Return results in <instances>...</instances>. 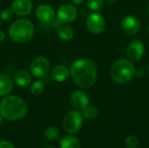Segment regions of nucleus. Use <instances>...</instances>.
I'll use <instances>...</instances> for the list:
<instances>
[{
  "label": "nucleus",
  "instance_id": "32",
  "mask_svg": "<svg viewBox=\"0 0 149 148\" xmlns=\"http://www.w3.org/2000/svg\"><path fill=\"white\" fill-rule=\"evenodd\" d=\"M45 148H53V147H45Z\"/></svg>",
  "mask_w": 149,
  "mask_h": 148
},
{
  "label": "nucleus",
  "instance_id": "28",
  "mask_svg": "<svg viewBox=\"0 0 149 148\" xmlns=\"http://www.w3.org/2000/svg\"><path fill=\"white\" fill-rule=\"evenodd\" d=\"M72 3H75V4H81V3H84L85 0H72Z\"/></svg>",
  "mask_w": 149,
  "mask_h": 148
},
{
  "label": "nucleus",
  "instance_id": "1",
  "mask_svg": "<svg viewBox=\"0 0 149 148\" xmlns=\"http://www.w3.org/2000/svg\"><path fill=\"white\" fill-rule=\"evenodd\" d=\"M70 75L78 86L84 89L91 88L97 80L96 65L89 58L78 59L71 65Z\"/></svg>",
  "mask_w": 149,
  "mask_h": 148
},
{
  "label": "nucleus",
  "instance_id": "18",
  "mask_svg": "<svg viewBox=\"0 0 149 148\" xmlns=\"http://www.w3.org/2000/svg\"><path fill=\"white\" fill-rule=\"evenodd\" d=\"M60 148H80V142L73 136H65L60 140Z\"/></svg>",
  "mask_w": 149,
  "mask_h": 148
},
{
  "label": "nucleus",
  "instance_id": "27",
  "mask_svg": "<svg viewBox=\"0 0 149 148\" xmlns=\"http://www.w3.org/2000/svg\"><path fill=\"white\" fill-rule=\"evenodd\" d=\"M5 39V34L3 31L0 30V42H3Z\"/></svg>",
  "mask_w": 149,
  "mask_h": 148
},
{
  "label": "nucleus",
  "instance_id": "9",
  "mask_svg": "<svg viewBox=\"0 0 149 148\" xmlns=\"http://www.w3.org/2000/svg\"><path fill=\"white\" fill-rule=\"evenodd\" d=\"M145 51V46L140 40H133L127 47V56L130 60L137 61L143 57Z\"/></svg>",
  "mask_w": 149,
  "mask_h": 148
},
{
  "label": "nucleus",
  "instance_id": "24",
  "mask_svg": "<svg viewBox=\"0 0 149 148\" xmlns=\"http://www.w3.org/2000/svg\"><path fill=\"white\" fill-rule=\"evenodd\" d=\"M13 11L12 10H9V9H4L2 10L0 12V18L3 21H10L12 18V15H13Z\"/></svg>",
  "mask_w": 149,
  "mask_h": 148
},
{
  "label": "nucleus",
  "instance_id": "19",
  "mask_svg": "<svg viewBox=\"0 0 149 148\" xmlns=\"http://www.w3.org/2000/svg\"><path fill=\"white\" fill-rule=\"evenodd\" d=\"M45 83L41 80H36L31 85L30 91H31V93L32 95L39 96L45 92Z\"/></svg>",
  "mask_w": 149,
  "mask_h": 148
},
{
  "label": "nucleus",
  "instance_id": "35",
  "mask_svg": "<svg viewBox=\"0 0 149 148\" xmlns=\"http://www.w3.org/2000/svg\"><path fill=\"white\" fill-rule=\"evenodd\" d=\"M0 25H1V23H0Z\"/></svg>",
  "mask_w": 149,
  "mask_h": 148
},
{
  "label": "nucleus",
  "instance_id": "14",
  "mask_svg": "<svg viewBox=\"0 0 149 148\" xmlns=\"http://www.w3.org/2000/svg\"><path fill=\"white\" fill-rule=\"evenodd\" d=\"M52 78L57 82L65 81L70 75V70L63 65H58L52 70Z\"/></svg>",
  "mask_w": 149,
  "mask_h": 148
},
{
  "label": "nucleus",
  "instance_id": "30",
  "mask_svg": "<svg viewBox=\"0 0 149 148\" xmlns=\"http://www.w3.org/2000/svg\"><path fill=\"white\" fill-rule=\"evenodd\" d=\"M2 123H3V116H2L1 113H0V126L2 125Z\"/></svg>",
  "mask_w": 149,
  "mask_h": 148
},
{
  "label": "nucleus",
  "instance_id": "4",
  "mask_svg": "<svg viewBox=\"0 0 149 148\" xmlns=\"http://www.w3.org/2000/svg\"><path fill=\"white\" fill-rule=\"evenodd\" d=\"M134 64L127 58L117 60L111 67V77L119 84H126L130 81L134 76Z\"/></svg>",
  "mask_w": 149,
  "mask_h": 148
},
{
  "label": "nucleus",
  "instance_id": "13",
  "mask_svg": "<svg viewBox=\"0 0 149 148\" xmlns=\"http://www.w3.org/2000/svg\"><path fill=\"white\" fill-rule=\"evenodd\" d=\"M11 10L17 16H26L32 10V3L31 0H13Z\"/></svg>",
  "mask_w": 149,
  "mask_h": 148
},
{
  "label": "nucleus",
  "instance_id": "25",
  "mask_svg": "<svg viewBox=\"0 0 149 148\" xmlns=\"http://www.w3.org/2000/svg\"><path fill=\"white\" fill-rule=\"evenodd\" d=\"M0 148H15V147L8 140H0Z\"/></svg>",
  "mask_w": 149,
  "mask_h": 148
},
{
  "label": "nucleus",
  "instance_id": "8",
  "mask_svg": "<svg viewBox=\"0 0 149 148\" xmlns=\"http://www.w3.org/2000/svg\"><path fill=\"white\" fill-rule=\"evenodd\" d=\"M78 16L76 7L71 3H63L57 11V18L59 23L69 24L73 22Z\"/></svg>",
  "mask_w": 149,
  "mask_h": 148
},
{
  "label": "nucleus",
  "instance_id": "17",
  "mask_svg": "<svg viewBox=\"0 0 149 148\" xmlns=\"http://www.w3.org/2000/svg\"><path fill=\"white\" fill-rule=\"evenodd\" d=\"M57 33L61 39L65 41L71 40L74 36L73 29L67 24L64 23H59V24L57 26Z\"/></svg>",
  "mask_w": 149,
  "mask_h": 148
},
{
  "label": "nucleus",
  "instance_id": "22",
  "mask_svg": "<svg viewBox=\"0 0 149 148\" xmlns=\"http://www.w3.org/2000/svg\"><path fill=\"white\" fill-rule=\"evenodd\" d=\"M103 0H87L86 5L87 8L92 11H97L103 7Z\"/></svg>",
  "mask_w": 149,
  "mask_h": 148
},
{
  "label": "nucleus",
  "instance_id": "29",
  "mask_svg": "<svg viewBox=\"0 0 149 148\" xmlns=\"http://www.w3.org/2000/svg\"><path fill=\"white\" fill-rule=\"evenodd\" d=\"M105 1H107L108 3H115L117 0H105Z\"/></svg>",
  "mask_w": 149,
  "mask_h": 148
},
{
  "label": "nucleus",
  "instance_id": "5",
  "mask_svg": "<svg viewBox=\"0 0 149 148\" xmlns=\"http://www.w3.org/2000/svg\"><path fill=\"white\" fill-rule=\"evenodd\" d=\"M83 125V115L78 111L68 112L63 120V126L69 133H78Z\"/></svg>",
  "mask_w": 149,
  "mask_h": 148
},
{
  "label": "nucleus",
  "instance_id": "10",
  "mask_svg": "<svg viewBox=\"0 0 149 148\" xmlns=\"http://www.w3.org/2000/svg\"><path fill=\"white\" fill-rule=\"evenodd\" d=\"M70 102L73 108L83 111L89 105V98L84 91L76 90L72 93Z\"/></svg>",
  "mask_w": 149,
  "mask_h": 148
},
{
  "label": "nucleus",
  "instance_id": "12",
  "mask_svg": "<svg viewBox=\"0 0 149 148\" xmlns=\"http://www.w3.org/2000/svg\"><path fill=\"white\" fill-rule=\"evenodd\" d=\"M36 15L39 21L43 23H51L55 18V10L51 5L43 3L38 6Z\"/></svg>",
  "mask_w": 149,
  "mask_h": 148
},
{
  "label": "nucleus",
  "instance_id": "2",
  "mask_svg": "<svg viewBox=\"0 0 149 148\" xmlns=\"http://www.w3.org/2000/svg\"><path fill=\"white\" fill-rule=\"evenodd\" d=\"M27 105L18 96L9 95L4 97L0 103V113L7 120L22 119L27 113Z\"/></svg>",
  "mask_w": 149,
  "mask_h": 148
},
{
  "label": "nucleus",
  "instance_id": "11",
  "mask_svg": "<svg viewBox=\"0 0 149 148\" xmlns=\"http://www.w3.org/2000/svg\"><path fill=\"white\" fill-rule=\"evenodd\" d=\"M121 27L127 33L130 35H134L140 31L141 24L140 20L136 17L133 15H127L122 19Z\"/></svg>",
  "mask_w": 149,
  "mask_h": 148
},
{
  "label": "nucleus",
  "instance_id": "16",
  "mask_svg": "<svg viewBox=\"0 0 149 148\" xmlns=\"http://www.w3.org/2000/svg\"><path fill=\"white\" fill-rule=\"evenodd\" d=\"M13 89V79L7 74H0V96L8 95Z\"/></svg>",
  "mask_w": 149,
  "mask_h": 148
},
{
  "label": "nucleus",
  "instance_id": "36",
  "mask_svg": "<svg viewBox=\"0 0 149 148\" xmlns=\"http://www.w3.org/2000/svg\"><path fill=\"white\" fill-rule=\"evenodd\" d=\"M135 148H137V147H135Z\"/></svg>",
  "mask_w": 149,
  "mask_h": 148
},
{
  "label": "nucleus",
  "instance_id": "26",
  "mask_svg": "<svg viewBox=\"0 0 149 148\" xmlns=\"http://www.w3.org/2000/svg\"><path fill=\"white\" fill-rule=\"evenodd\" d=\"M144 74H145V72H144L143 69H135L134 75L137 76L138 78H141L142 76H144Z\"/></svg>",
  "mask_w": 149,
  "mask_h": 148
},
{
  "label": "nucleus",
  "instance_id": "3",
  "mask_svg": "<svg viewBox=\"0 0 149 148\" xmlns=\"http://www.w3.org/2000/svg\"><path fill=\"white\" fill-rule=\"evenodd\" d=\"M34 25L26 18H20L13 22L9 27L8 33L11 40L23 44L29 41L34 35Z\"/></svg>",
  "mask_w": 149,
  "mask_h": 148
},
{
  "label": "nucleus",
  "instance_id": "6",
  "mask_svg": "<svg viewBox=\"0 0 149 148\" xmlns=\"http://www.w3.org/2000/svg\"><path fill=\"white\" fill-rule=\"evenodd\" d=\"M31 72L32 76L37 79H45L50 71V63L48 59L43 56L36 57L30 65Z\"/></svg>",
  "mask_w": 149,
  "mask_h": 148
},
{
  "label": "nucleus",
  "instance_id": "7",
  "mask_svg": "<svg viewBox=\"0 0 149 148\" xmlns=\"http://www.w3.org/2000/svg\"><path fill=\"white\" fill-rule=\"evenodd\" d=\"M86 25L90 32L93 34H100L106 27V19L100 13L93 11L88 15Z\"/></svg>",
  "mask_w": 149,
  "mask_h": 148
},
{
  "label": "nucleus",
  "instance_id": "21",
  "mask_svg": "<svg viewBox=\"0 0 149 148\" xmlns=\"http://www.w3.org/2000/svg\"><path fill=\"white\" fill-rule=\"evenodd\" d=\"M99 114V110L97 107L95 106H86L84 110H83V117L85 119L87 120H93L94 118H96Z\"/></svg>",
  "mask_w": 149,
  "mask_h": 148
},
{
  "label": "nucleus",
  "instance_id": "15",
  "mask_svg": "<svg viewBox=\"0 0 149 148\" xmlns=\"http://www.w3.org/2000/svg\"><path fill=\"white\" fill-rule=\"evenodd\" d=\"M13 80L18 86L24 87L31 84V76L28 72H26L24 70H19L15 72V74L13 76Z\"/></svg>",
  "mask_w": 149,
  "mask_h": 148
},
{
  "label": "nucleus",
  "instance_id": "20",
  "mask_svg": "<svg viewBox=\"0 0 149 148\" xmlns=\"http://www.w3.org/2000/svg\"><path fill=\"white\" fill-rule=\"evenodd\" d=\"M44 136L48 140H56L59 137V133L56 127L53 126H48L44 131Z\"/></svg>",
  "mask_w": 149,
  "mask_h": 148
},
{
  "label": "nucleus",
  "instance_id": "23",
  "mask_svg": "<svg viewBox=\"0 0 149 148\" xmlns=\"http://www.w3.org/2000/svg\"><path fill=\"white\" fill-rule=\"evenodd\" d=\"M126 146L128 148H135L139 145V140L136 136L134 135H129L126 139Z\"/></svg>",
  "mask_w": 149,
  "mask_h": 148
},
{
  "label": "nucleus",
  "instance_id": "33",
  "mask_svg": "<svg viewBox=\"0 0 149 148\" xmlns=\"http://www.w3.org/2000/svg\"><path fill=\"white\" fill-rule=\"evenodd\" d=\"M148 33L149 34V26H148Z\"/></svg>",
  "mask_w": 149,
  "mask_h": 148
},
{
  "label": "nucleus",
  "instance_id": "34",
  "mask_svg": "<svg viewBox=\"0 0 149 148\" xmlns=\"http://www.w3.org/2000/svg\"><path fill=\"white\" fill-rule=\"evenodd\" d=\"M148 70H149V65H148Z\"/></svg>",
  "mask_w": 149,
  "mask_h": 148
},
{
  "label": "nucleus",
  "instance_id": "31",
  "mask_svg": "<svg viewBox=\"0 0 149 148\" xmlns=\"http://www.w3.org/2000/svg\"><path fill=\"white\" fill-rule=\"evenodd\" d=\"M148 15H149V5H148Z\"/></svg>",
  "mask_w": 149,
  "mask_h": 148
}]
</instances>
